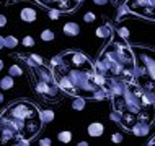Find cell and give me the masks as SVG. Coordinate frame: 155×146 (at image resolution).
Returning <instances> with one entry per match:
<instances>
[{
	"instance_id": "19",
	"label": "cell",
	"mask_w": 155,
	"mask_h": 146,
	"mask_svg": "<svg viewBox=\"0 0 155 146\" xmlns=\"http://www.w3.org/2000/svg\"><path fill=\"white\" fill-rule=\"evenodd\" d=\"M57 140H59L61 143H70V141H72V132H69V130L59 132V135H57Z\"/></svg>"
},
{
	"instance_id": "33",
	"label": "cell",
	"mask_w": 155,
	"mask_h": 146,
	"mask_svg": "<svg viewBox=\"0 0 155 146\" xmlns=\"http://www.w3.org/2000/svg\"><path fill=\"white\" fill-rule=\"evenodd\" d=\"M3 99H5V96H3L2 93H0V104H2V102H3Z\"/></svg>"
},
{
	"instance_id": "11",
	"label": "cell",
	"mask_w": 155,
	"mask_h": 146,
	"mask_svg": "<svg viewBox=\"0 0 155 146\" xmlns=\"http://www.w3.org/2000/svg\"><path fill=\"white\" fill-rule=\"evenodd\" d=\"M95 34H96V37H100V39H110V37L113 36V26L110 23H104V24H101V26L96 28Z\"/></svg>"
},
{
	"instance_id": "4",
	"label": "cell",
	"mask_w": 155,
	"mask_h": 146,
	"mask_svg": "<svg viewBox=\"0 0 155 146\" xmlns=\"http://www.w3.org/2000/svg\"><path fill=\"white\" fill-rule=\"evenodd\" d=\"M95 70L106 80H134V54L121 37H113L95 60Z\"/></svg>"
},
{
	"instance_id": "31",
	"label": "cell",
	"mask_w": 155,
	"mask_h": 146,
	"mask_svg": "<svg viewBox=\"0 0 155 146\" xmlns=\"http://www.w3.org/2000/svg\"><path fill=\"white\" fill-rule=\"evenodd\" d=\"M88 143H87V141H80V143H78V146H87Z\"/></svg>"
},
{
	"instance_id": "10",
	"label": "cell",
	"mask_w": 155,
	"mask_h": 146,
	"mask_svg": "<svg viewBox=\"0 0 155 146\" xmlns=\"http://www.w3.org/2000/svg\"><path fill=\"white\" fill-rule=\"evenodd\" d=\"M87 132H88L91 138H98V136H101L104 133V125L101 122H91L88 125V128H87Z\"/></svg>"
},
{
	"instance_id": "2",
	"label": "cell",
	"mask_w": 155,
	"mask_h": 146,
	"mask_svg": "<svg viewBox=\"0 0 155 146\" xmlns=\"http://www.w3.org/2000/svg\"><path fill=\"white\" fill-rule=\"evenodd\" d=\"M113 104L111 119L118 122L124 130L131 132L134 127L155 122V98L137 85L134 80H106Z\"/></svg>"
},
{
	"instance_id": "3",
	"label": "cell",
	"mask_w": 155,
	"mask_h": 146,
	"mask_svg": "<svg viewBox=\"0 0 155 146\" xmlns=\"http://www.w3.org/2000/svg\"><path fill=\"white\" fill-rule=\"evenodd\" d=\"M43 120L36 104L30 101H15L0 115V143H16L18 140L31 141L39 135Z\"/></svg>"
},
{
	"instance_id": "35",
	"label": "cell",
	"mask_w": 155,
	"mask_h": 146,
	"mask_svg": "<svg viewBox=\"0 0 155 146\" xmlns=\"http://www.w3.org/2000/svg\"><path fill=\"white\" fill-rule=\"evenodd\" d=\"M0 115H2V114H0Z\"/></svg>"
},
{
	"instance_id": "34",
	"label": "cell",
	"mask_w": 155,
	"mask_h": 146,
	"mask_svg": "<svg viewBox=\"0 0 155 146\" xmlns=\"http://www.w3.org/2000/svg\"><path fill=\"white\" fill-rule=\"evenodd\" d=\"M149 144H155V136H152V140L149 141Z\"/></svg>"
},
{
	"instance_id": "30",
	"label": "cell",
	"mask_w": 155,
	"mask_h": 146,
	"mask_svg": "<svg viewBox=\"0 0 155 146\" xmlns=\"http://www.w3.org/2000/svg\"><path fill=\"white\" fill-rule=\"evenodd\" d=\"M113 3H114L116 7H119V5H123V0H111Z\"/></svg>"
},
{
	"instance_id": "28",
	"label": "cell",
	"mask_w": 155,
	"mask_h": 146,
	"mask_svg": "<svg viewBox=\"0 0 155 146\" xmlns=\"http://www.w3.org/2000/svg\"><path fill=\"white\" fill-rule=\"evenodd\" d=\"M108 2H110V0H93V3H95V5H100V7H104Z\"/></svg>"
},
{
	"instance_id": "27",
	"label": "cell",
	"mask_w": 155,
	"mask_h": 146,
	"mask_svg": "<svg viewBox=\"0 0 155 146\" xmlns=\"http://www.w3.org/2000/svg\"><path fill=\"white\" fill-rule=\"evenodd\" d=\"M39 144L41 146H49V144H51V140H49V138H41L39 140Z\"/></svg>"
},
{
	"instance_id": "22",
	"label": "cell",
	"mask_w": 155,
	"mask_h": 146,
	"mask_svg": "<svg viewBox=\"0 0 155 146\" xmlns=\"http://www.w3.org/2000/svg\"><path fill=\"white\" fill-rule=\"evenodd\" d=\"M21 44L25 47H33V45H35V39H33L31 36H25L21 39Z\"/></svg>"
},
{
	"instance_id": "6",
	"label": "cell",
	"mask_w": 155,
	"mask_h": 146,
	"mask_svg": "<svg viewBox=\"0 0 155 146\" xmlns=\"http://www.w3.org/2000/svg\"><path fill=\"white\" fill-rule=\"evenodd\" d=\"M28 68H30V80L35 93L46 102H59L62 99V91L54 80L52 70L44 64L28 67Z\"/></svg>"
},
{
	"instance_id": "26",
	"label": "cell",
	"mask_w": 155,
	"mask_h": 146,
	"mask_svg": "<svg viewBox=\"0 0 155 146\" xmlns=\"http://www.w3.org/2000/svg\"><path fill=\"white\" fill-rule=\"evenodd\" d=\"M5 26H7V16L0 15V28H5Z\"/></svg>"
},
{
	"instance_id": "23",
	"label": "cell",
	"mask_w": 155,
	"mask_h": 146,
	"mask_svg": "<svg viewBox=\"0 0 155 146\" xmlns=\"http://www.w3.org/2000/svg\"><path fill=\"white\" fill-rule=\"evenodd\" d=\"M61 11L59 10H48V16H49V20H59L61 18Z\"/></svg>"
},
{
	"instance_id": "9",
	"label": "cell",
	"mask_w": 155,
	"mask_h": 146,
	"mask_svg": "<svg viewBox=\"0 0 155 146\" xmlns=\"http://www.w3.org/2000/svg\"><path fill=\"white\" fill-rule=\"evenodd\" d=\"M36 18H38V13H36L35 8H31V7H25L23 10L20 11V20L25 23H35Z\"/></svg>"
},
{
	"instance_id": "24",
	"label": "cell",
	"mask_w": 155,
	"mask_h": 146,
	"mask_svg": "<svg viewBox=\"0 0 155 146\" xmlns=\"http://www.w3.org/2000/svg\"><path fill=\"white\" fill-rule=\"evenodd\" d=\"M30 57H31V60L35 62V64H38V65H43V64H44L43 57H41V55H38V54H31Z\"/></svg>"
},
{
	"instance_id": "18",
	"label": "cell",
	"mask_w": 155,
	"mask_h": 146,
	"mask_svg": "<svg viewBox=\"0 0 155 146\" xmlns=\"http://www.w3.org/2000/svg\"><path fill=\"white\" fill-rule=\"evenodd\" d=\"M39 37H41V41H44V42H51V41H54L56 34H54L52 29H44V31L39 34Z\"/></svg>"
},
{
	"instance_id": "14",
	"label": "cell",
	"mask_w": 155,
	"mask_h": 146,
	"mask_svg": "<svg viewBox=\"0 0 155 146\" xmlns=\"http://www.w3.org/2000/svg\"><path fill=\"white\" fill-rule=\"evenodd\" d=\"M41 114V120H43V123H51L54 120V117H56V114H54V110H39Z\"/></svg>"
},
{
	"instance_id": "29",
	"label": "cell",
	"mask_w": 155,
	"mask_h": 146,
	"mask_svg": "<svg viewBox=\"0 0 155 146\" xmlns=\"http://www.w3.org/2000/svg\"><path fill=\"white\" fill-rule=\"evenodd\" d=\"M0 49H5V36H0Z\"/></svg>"
},
{
	"instance_id": "5",
	"label": "cell",
	"mask_w": 155,
	"mask_h": 146,
	"mask_svg": "<svg viewBox=\"0 0 155 146\" xmlns=\"http://www.w3.org/2000/svg\"><path fill=\"white\" fill-rule=\"evenodd\" d=\"M134 54V81L155 98V49L131 45Z\"/></svg>"
},
{
	"instance_id": "7",
	"label": "cell",
	"mask_w": 155,
	"mask_h": 146,
	"mask_svg": "<svg viewBox=\"0 0 155 146\" xmlns=\"http://www.w3.org/2000/svg\"><path fill=\"white\" fill-rule=\"evenodd\" d=\"M123 7L126 8L127 15L147 21H155V0H124Z\"/></svg>"
},
{
	"instance_id": "17",
	"label": "cell",
	"mask_w": 155,
	"mask_h": 146,
	"mask_svg": "<svg viewBox=\"0 0 155 146\" xmlns=\"http://www.w3.org/2000/svg\"><path fill=\"white\" fill-rule=\"evenodd\" d=\"M8 75H12L13 78H16V76H21V75H23V68H21L20 65L13 64V65H10V67H8Z\"/></svg>"
},
{
	"instance_id": "12",
	"label": "cell",
	"mask_w": 155,
	"mask_h": 146,
	"mask_svg": "<svg viewBox=\"0 0 155 146\" xmlns=\"http://www.w3.org/2000/svg\"><path fill=\"white\" fill-rule=\"evenodd\" d=\"M62 31H64L65 36L74 37V36L80 34V26H78L77 23H74V21H69V23H65L64 26H62Z\"/></svg>"
},
{
	"instance_id": "20",
	"label": "cell",
	"mask_w": 155,
	"mask_h": 146,
	"mask_svg": "<svg viewBox=\"0 0 155 146\" xmlns=\"http://www.w3.org/2000/svg\"><path fill=\"white\" fill-rule=\"evenodd\" d=\"M118 37H121L123 41H126V42H127V39H129V29L126 28V26L118 28Z\"/></svg>"
},
{
	"instance_id": "15",
	"label": "cell",
	"mask_w": 155,
	"mask_h": 146,
	"mask_svg": "<svg viewBox=\"0 0 155 146\" xmlns=\"http://www.w3.org/2000/svg\"><path fill=\"white\" fill-rule=\"evenodd\" d=\"M85 101H87L85 98H74V101H72V109L77 110V112L83 110V109H85Z\"/></svg>"
},
{
	"instance_id": "8",
	"label": "cell",
	"mask_w": 155,
	"mask_h": 146,
	"mask_svg": "<svg viewBox=\"0 0 155 146\" xmlns=\"http://www.w3.org/2000/svg\"><path fill=\"white\" fill-rule=\"evenodd\" d=\"M10 2H20V0H10ZM38 5L46 10H59L61 13H72L77 8H80L83 0H33Z\"/></svg>"
},
{
	"instance_id": "32",
	"label": "cell",
	"mask_w": 155,
	"mask_h": 146,
	"mask_svg": "<svg viewBox=\"0 0 155 146\" xmlns=\"http://www.w3.org/2000/svg\"><path fill=\"white\" fill-rule=\"evenodd\" d=\"M2 70H3V60L0 58V72H2Z\"/></svg>"
},
{
	"instance_id": "25",
	"label": "cell",
	"mask_w": 155,
	"mask_h": 146,
	"mask_svg": "<svg viewBox=\"0 0 155 146\" xmlns=\"http://www.w3.org/2000/svg\"><path fill=\"white\" fill-rule=\"evenodd\" d=\"M111 141H113V143H121V141H123V135H121V133H113V135H111Z\"/></svg>"
},
{
	"instance_id": "21",
	"label": "cell",
	"mask_w": 155,
	"mask_h": 146,
	"mask_svg": "<svg viewBox=\"0 0 155 146\" xmlns=\"http://www.w3.org/2000/svg\"><path fill=\"white\" fill-rule=\"evenodd\" d=\"M96 20V15L93 13V11H87L85 15H83V21L85 23H93Z\"/></svg>"
},
{
	"instance_id": "16",
	"label": "cell",
	"mask_w": 155,
	"mask_h": 146,
	"mask_svg": "<svg viewBox=\"0 0 155 146\" xmlns=\"http://www.w3.org/2000/svg\"><path fill=\"white\" fill-rule=\"evenodd\" d=\"M18 37L16 36H13V34H10V36H5V47H8V49H15L16 45H18Z\"/></svg>"
},
{
	"instance_id": "1",
	"label": "cell",
	"mask_w": 155,
	"mask_h": 146,
	"mask_svg": "<svg viewBox=\"0 0 155 146\" xmlns=\"http://www.w3.org/2000/svg\"><path fill=\"white\" fill-rule=\"evenodd\" d=\"M54 80L62 93L72 98L103 101L110 98V91L95 81V62L78 51H65L56 55L49 64Z\"/></svg>"
},
{
	"instance_id": "13",
	"label": "cell",
	"mask_w": 155,
	"mask_h": 146,
	"mask_svg": "<svg viewBox=\"0 0 155 146\" xmlns=\"http://www.w3.org/2000/svg\"><path fill=\"white\" fill-rule=\"evenodd\" d=\"M15 86V80L12 75H7V76H3L2 80H0V89L7 91V89H12V88Z\"/></svg>"
}]
</instances>
